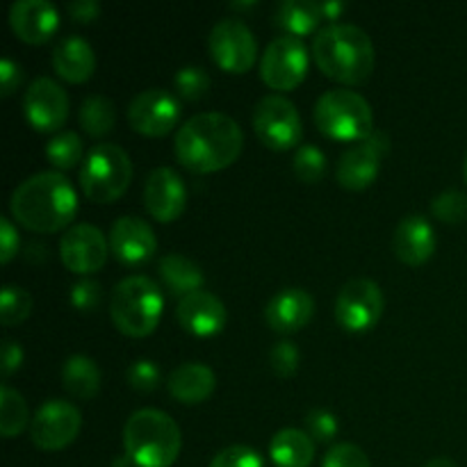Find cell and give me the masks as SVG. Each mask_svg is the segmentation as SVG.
Masks as SVG:
<instances>
[{"label":"cell","instance_id":"38","mask_svg":"<svg viewBox=\"0 0 467 467\" xmlns=\"http://www.w3.org/2000/svg\"><path fill=\"white\" fill-rule=\"evenodd\" d=\"M306 429H308L310 438H315L317 442H331L340 431V424L331 410L313 409L306 415Z\"/></svg>","mask_w":467,"mask_h":467},{"label":"cell","instance_id":"35","mask_svg":"<svg viewBox=\"0 0 467 467\" xmlns=\"http://www.w3.org/2000/svg\"><path fill=\"white\" fill-rule=\"evenodd\" d=\"M433 217L445 223H461L467 219V194L461 190H447L431 201Z\"/></svg>","mask_w":467,"mask_h":467},{"label":"cell","instance_id":"44","mask_svg":"<svg viewBox=\"0 0 467 467\" xmlns=\"http://www.w3.org/2000/svg\"><path fill=\"white\" fill-rule=\"evenodd\" d=\"M67 9L78 23H91L100 16V5L96 0H73L67 5Z\"/></svg>","mask_w":467,"mask_h":467},{"label":"cell","instance_id":"46","mask_svg":"<svg viewBox=\"0 0 467 467\" xmlns=\"http://www.w3.org/2000/svg\"><path fill=\"white\" fill-rule=\"evenodd\" d=\"M319 7H322V16L324 18H337L342 12L347 9L345 3H340V0H327V3H319Z\"/></svg>","mask_w":467,"mask_h":467},{"label":"cell","instance_id":"9","mask_svg":"<svg viewBox=\"0 0 467 467\" xmlns=\"http://www.w3.org/2000/svg\"><path fill=\"white\" fill-rule=\"evenodd\" d=\"M386 308V296L372 278H351L336 299V319L345 331L363 333L377 327Z\"/></svg>","mask_w":467,"mask_h":467},{"label":"cell","instance_id":"17","mask_svg":"<svg viewBox=\"0 0 467 467\" xmlns=\"http://www.w3.org/2000/svg\"><path fill=\"white\" fill-rule=\"evenodd\" d=\"M187 203L182 178L171 167H155L144 185V205L158 222H176Z\"/></svg>","mask_w":467,"mask_h":467},{"label":"cell","instance_id":"40","mask_svg":"<svg viewBox=\"0 0 467 467\" xmlns=\"http://www.w3.org/2000/svg\"><path fill=\"white\" fill-rule=\"evenodd\" d=\"M322 467H372L368 454L351 442H337L324 456Z\"/></svg>","mask_w":467,"mask_h":467},{"label":"cell","instance_id":"15","mask_svg":"<svg viewBox=\"0 0 467 467\" xmlns=\"http://www.w3.org/2000/svg\"><path fill=\"white\" fill-rule=\"evenodd\" d=\"M23 112L32 128L41 132H55L68 117V96L59 82L41 76L30 82L23 96Z\"/></svg>","mask_w":467,"mask_h":467},{"label":"cell","instance_id":"5","mask_svg":"<svg viewBox=\"0 0 467 467\" xmlns=\"http://www.w3.org/2000/svg\"><path fill=\"white\" fill-rule=\"evenodd\" d=\"M164 296L149 276H128L117 283L109 296V315L123 336L144 337L155 331L162 317Z\"/></svg>","mask_w":467,"mask_h":467},{"label":"cell","instance_id":"4","mask_svg":"<svg viewBox=\"0 0 467 467\" xmlns=\"http://www.w3.org/2000/svg\"><path fill=\"white\" fill-rule=\"evenodd\" d=\"M123 450L137 467H171L182 450V433L171 415L135 410L123 424Z\"/></svg>","mask_w":467,"mask_h":467},{"label":"cell","instance_id":"25","mask_svg":"<svg viewBox=\"0 0 467 467\" xmlns=\"http://www.w3.org/2000/svg\"><path fill=\"white\" fill-rule=\"evenodd\" d=\"M269 456L276 467H308L315 459V442L308 431L281 429L269 442Z\"/></svg>","mask_w":467,"mask_h":467},{"label":"cell","instance_id":"18","mask_svg":"<svg viewBox=\"0 0 467 467\" xmlns=\"http://www.w3.org/2000/svg\"><path fill=\"white\" fill-rule=\"evenodd\" d=\"M109 249L123 265H141L155 255L158 237H155L150 223L135 214H126L112 223Z\"/></svg>","mask_w":467,"mask_h":467},{"label":"cell","instance_id":"47","mask_svg":"<svg viewBox=\"0 0 467 467\" xmlns=\"http://www.w3.org/2000/svg\"><path fill=\"white\" fill-rule=\"evenodd\" d=\"M424 467H459L451 459H445V456H438V459H431Z\"/></svg>","mask_w":467,"mask_h":467},{"label":"cell","instance_id":"19","mask_svg":"<svg viewBox=\"0 0 467 467\" xmlns=\"http://www.w3.org/2000/svg\"><path fill=\"white\" fill-rule=\"evenodd\" d=\"M9 26L26 44H44L57 32L59 12L48 0H16L9 7Z\"/></svg>","mask_w":467,"mask_h":467},{"label":"cell","instance_id":"23","mask_svg":"<svg viewBox=\"0 0 467 467\" xmlns=\"http://www.w3.org/2000/svg\"><path fill=\"white\" fill-rule=\"evenodd\" d=\"M53 67L68 82H85L94 76L96 55L89 41L80 35H67L55 44Z\"/></svg>","mask_w":467,"mask_h":467},{"label":"cell","instance_id":"45","mask_svg":"<svg viewBox=\"0 0 467 467\" xmlns=\"http://www.w3.org/2000/svg\"><path fill=\"white\" fill-rule=\"evenodd\" d=\"M23 363V349L18 342L5 340L3 342V377L7 379L9 374L16 372Z\"/></svg>","mask_w":467,"mask_h":467},{"label":"cell","instance_id":"22","mask_svg":"<svg viewBox=\"0 0 467 467\" xmlns=\"http://www.w3.org/2000/svg\"><path fill=\"white\" fill-rule=\"evenodd\" d=\"M392 246L401 263L424 265L436 251V231L422 214H409L401 219L392 235Z\"/></svg>","mask_w":467,"mask_h":467},{"label":"cell","instance_id":"28","mask_svg":"<svg viewBox=\"0 0 467 467\" xmlns=\"http://www.w3.org/2000/svg\"><path fill=\"white\" fill-rule=\"evenodd\" d=\"M62 383L68 395L91 400L100 390V369L89 356H68L62 368Z\"/></svg>","mask_w":467,"mask_h":467},{"label":"cell","instance_id":"20","mask_svg":"<svg viewBox=\"0 0 467 467\" xmlns=\"http://www.w3.org/2000/svg\"><path fill=\"white\" fill-rule=\"evenodd\" d=\"M176 317L192 336L210 337L226 327V306L213 292L199 290L178 301Z\"/></svg>","mask_w":467,"mask_h":467},{"label":"cell","instance_id":"26","mask_svg":"<svg viewBox=\"0 0 467 467\" xmlns=\"http://www.w3.org/2000/svg\"><path fill=\"white\" fill-rule=\"evenodd\" d=\"M160 276H162L164 285L169 287L171 295L182 296L192 295V292H199L203 287V269L194 263L192 258L182 254H167L162 255L158 265Z\"/></svg>","mask_w":467,"mask_h":467},{"label":"cell","instance_id":"36","mask_svg":"<svg viewBox=\"0 0 467 467\" xmlns=\"http://www.w3.org/2000/svg\"><path fill=\"white\" fill-rule=\"evenodd\" d=\"M299 347L290 340L276 342V345L272 347V351H269V365H272V369L278 377H292V374L299 369Z\"/></svg>","mask_w":467,"mask_h":467},{"label":"cell","instance_id":"42","mask_svg":"<svg viewBox=\"0 0 467 467\" xmlns=\"http://www.w3.org/2000/svg\"><path fill=\"white\" fill-rule=\"evenodd\" d=\"M21 80H23L21 64H16L9 57L0 59V85H3V96L14 94V89L21 85Z\"/></svg>","mask_w":467,"mask_h":467},{"label":"cell","instance_id":"30","mask_svg":"<svg viewBox=\"0 0 467 467\" xmlns=\"http://www.w3.org/2000/svg\"><path fill=\"white\" fill-rule=\"evenodd\" d=\"M46 158L55 169L68 171V169L78 167L80 160H85V144H82L80 135L73 130L55 132L48 144H46Z\"/></svg>","mask_w":467,"mask_h":467},{"label":"cell","instance_id":"41","mask_svg":"<svg viewBox=\"0 0 467 467\" xmlns=\"http://www.w3.org/2000/svg\"><path fill=\"white\" fill-rule=\"evenodd\" d=\"M210 467H263V459L246 445H231L219 451Z\"/></svg>","mask_w":467,"mask_h":467},{"label":"cell","instance_id":"2","mask_svg":"<svg viewBox=\"0 0 467 467\" xmlns=\"http://www.w3.org/2000/svg\"><path fill=\"white\" fill-rule=\"evenodd\" d=\"M9 210L21 226L35 233L62 231L78 213V192L64 173L41 171L12 192Z\"/></svg>","mask_w":467,"mask_h":467},{"label":"cell","instance_id":"16","mask_svg":"<svg viewBox=\"0 0 467 467\" xmlns=\"http://www.w3.org/2000/svg\"><path fill=\"white\" fill-rule=\"evenodd\" d=\"M59 258L76 274L99 272L108 260V237L91 223H76L59 242Z\"/></svg>","mask_w":467,"mask_h":467},{"label":"cell","instance_id":"43","mask_svg":"<svg viewBox=\"0 0 467 467\" xmlns=\"http://www.w3.org/2000/svg\"><path fill=\"white\" fill-rule=\"evenodd\" d=\"M0 244H3V255H0V260H3V265H7L18 251V231L14 228V223L9 222V217H0Z\"/></svg>","mask_w":467,"mask_h":467},{"label":"cell","instance_id":"11","mask_svg":"<svg viewBox=\"0 0 467 467\" xmlns=\"http://www.w3.org/2000/svg\"><path fill=\"white\" fill-rule=\"evenodd\" d=\"M208 48L214 62L228 73H246L258 57V41L251 27L235 16L222 18L213 26Z\"/></svg>","mask_w":467,"mask_h":467},{"label":"cell","instance_id":"10","mask_svg":"<svg viewBox=\"0 0 467 467\" xmlns=\"http://www.w3.org/2000/svg\"><path fill=\"white\" fill-rule=\"evenodd\" d=\"M308 73V48L304 39L295 35H283L269 41L260 57V76L272 89L290 91Z\"/></svg>","mask_w":467,"mask_h":467},{"label":"cell","instance_id":"39","mask_svg":"<svg viewBox=\"0 0 467 467\" xmlns=\"http://www.w3.org/2000/svg\"><path fill=\"white\" fill-rule=\"evenodd\" d=\"M160 377H162V374H160L158 363H153V360L149 358L135 360L126 372L128 383L140 392H153L155 388L160 386Z\"/></svg>","mask_w":467,"mask_h":467},{"label":"cell","instance_id":"3","mask_svg":"<svg viewBox=\"0 0 467 467\" xmlns=\"http://www.w3.org/2000/svg\"><path fill=\"white\" fill-rule=\"evenodd\" d=\"M313 57L322 73L345 85H360L374 71V44L368 32L351 23H331L317 32Z\"/></svg>","mask_w":467,"mask_h":467},{"label":"cell","instance_id":"24","mask_svg":"<svg viewBox=\"0 0 467 467\" xmlns=\"http://www.w3.org/2000/svg\"><path fill=\"white\" fill-rule=\"evenodd\" d=\"M217 386L213 368L205 363H182L167 377V388L181 404H201L208 400Z\"/></svg>","mask_w":467,"mask_h":467},{"label":"cell","instance_id":"48","mask_svg":"<svg viewBox=\"0 0 467 467\" xmlns=\"http://www.w3.org/2000/svg\"><path fill=\"white\" fill-rule=\"evenodd\" d=\"M254 5H255V0H254V3H231V7L233 9H244V7H254Z\"/></svg>","mask_w":467,"mask_h":467},{"label":"cell","instance_id":"32","mask_svg":"<svg viewBox=\"0 0 467 467\" xmlns=\"http://www.w3.org/2000/svg\"><path fill=\"white\" fill-rule=\"evenodd\" d=\"M292 169H295V176L301 182H317L322 181V176L327 173V155L319 146L315 144H301L296 146L295 160H292Z\"/></svg>","mask_w":467,"mask_h":467},{"label":"cell","instance_id":"49","mask_svg":"<svg viewBox=\"0 0 467 467\" xmlns=\"http://www.w3.org/2000/svg\"><path fill=\"white\" fill-rule=\"evenodd\" d=\"M463 173H465V181H467V155H465V164H463Z\"/></svg>","mask_w":467,"mask_h":467},{"label":"cell","instance_id":"34","mask_svg":"<svg viewBox=\"0 0 467 467\" xmlns=\"http://www.w3.org/2000/svg\"><path fill=\"white\" fill-rule=\"evenodd\" d=\"M173 87H176V94L182 100H199L208 94L210 73L203 67L190 64V67L178 68L176 78H173Z\"/></svg>","mask_w":467,"mask_h":467},{"label":"cell","instance_id":"37","mask_svg":"<svg viewBox=\"0 0 467 467\" xmlns=\"http://www.w3.org/2000/svg\"><path fill=\"white\" fill-rule=\"evenodd\" d=\"M71 304L82 313H94L103 301V287L94 278H80L71 285V295H68Z\"/></svg>","mask_w":467,"mask_h":467},{"label":"cell","instance_id":"21","mask_svg":"<svg viewBox=\"0 0 467 467\" xmlns=\"http://www.w3.org/2000/svg\"><path fill=\"white\" fill-rule=\"evenodd\" d=\"M315 315V299L304 287H283L267 301L265 317L278 333H295L304 328Z\"/></svg>","mask_w":467,"mask_h":467},{"label":"cell","instance_id":"12","mask_svg":"<svg viewBox=\"0 0 467 467\" xmlns=\"http://www.w3.org/2000/svg\"><path fill=\"white\" fill-rule=\"evenodd\" d=\"M82 427L78 406L67 400H48L39 406L30 422V438L39 450L57 451L71 445Z\"/></svg>","mask_w":467,"mask_h":467},{"label":"cell","instance_id":"29","mask_svg":"<svg viewBox=\"0 0 467 467\" xmlns=\"http://www.w3.org/2000/svg\"><path fill=\"white\" fill-rule=\"evenodd\" d=\"M78 121L85 128L87 135L103 137L108 135L117 121V112H114V103L103 94H91L82 100L80 109H78Z\"/></svg>","mask_w":467,"mask_h":467},{"label":"cell","instance_id":"1","mask_svg":"<svg viewBox=\"0 0 467 467\" xmlns=\"http://www.w3.org/2000/svg\"><path fill=\"white\" fill-rule=\"evenodd\" d=\"M244 132L223 112H201L187 119L176 132L173 149L178 162L192 173H213L240 158Z\"/></svg>","mask_w":467,"mask_h":467},{"label":"cell","instance_id":"7","mask_svg":"<svg viewBox=\"0 0 467 467\" xmlns=\"http://www.w3.org/2000/svg\"><path fill=\"white\" fill-rule=\"evenodd\" d=\"M132 181L130 155L119 144H96L87 150L80 167V187L87 199L112 203L121 199Z\"/></svg>","mask_w":467,"mask_h":467},{"label":"cell","instance_id":"6","mask_svg":"<svg viewBox=\"0 0 467 467\" xmlns=\"http://www.w3.org/2000/svg\"><path fill=\"white\" fill-rule=\"evenodd\" d=\"M315 123L319 132L331 140L360 141L374 130V112L358 91L336 87L324 91L315 103Z\"/></svg>","mask_w":467,"mask_h":467},{"label":"cell","instance_id":"33","mask_svg":"<svg viewBox=\"0 0 467 467\" xmlns=\"http://www.w3.org/2000/svg\"><path fill=\"white\" fill-rule=\"evenodd\" d=\"M32 313V295L21 285H5L0 292V322L5 327L23 322Z\"/></svg>","mask_w":467,"mask_h":467},{"label":"cell","instance_id":"27","mask_svg":"<svg viewBox=\"0 0 467 467\" xmlns=\"http://www.w3.org/2000/svg\"><path fill=\"white\" fill-rule=\"evenodd\" d=\"M322 18V7L315 0H281L274 9L272 21L285 30V35L304 36L317 30Z\"/></svg>","mask_w":467,"mask_h":467},{"label":"cell","instance_id":"8","mask_svg":"<svg viewBox=\"0 0 467 467\" xmlns=\"http://www.w3.org/2000/svg\"><path fill=\"white\" fill-rule=\"evenodd\" d=\"M254 128L267 149L290 150L304 135V121L290 99L281 94H267L254 109Z\"/></svg>","mask_w":467,"mask_h":467},{"label":"cell","instance_id":"31","mask_svg":"<svg viewBox=\"0 0 467 467\" xmlns=\"http://www.w3.org/2000/svg\"><path fill=\"white\" fill-rule=\"evenodd\" d=\"M30 413L27 404L18 390H14L9 383L0 386V433L3 438H14L26 429Z\"/></svg>","mask_w":467,"mask_h":467},{"label":"cell","instance_id":"14","mask_svg":"<svg viewBox=\"0 0 467 467\" xmlns=\"http://www.w3.org/2000/svg\"><path fill=\"white\" fill-rule=\"evenodd\" d=\"M181 119V100L176 94L160 87L140 91L128 105V121L140 135L162 137L176 128Z\"/></svg>","mask_w":467,"mask_h":467},{"label":"cell","instance_id":"13","mask_svg":"<svg viewBox=\"0 0 467 467\" xmlns=\"http://www.w3.org/2000/svg\"><path fill=\"white\" fill-rule=\"evenodd\" d=\"M390 149V140L386 132L372 130L365 140L347 149L340 155L336 167V178L347 190H365L372 185L381 169V158Z\"/></svg>","mask_w":467,"mask_h":467}]
</instances>
